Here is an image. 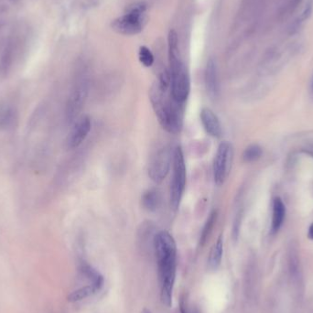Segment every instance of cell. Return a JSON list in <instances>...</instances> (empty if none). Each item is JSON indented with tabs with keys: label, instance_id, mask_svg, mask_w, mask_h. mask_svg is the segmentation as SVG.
Returning <instances> with one entry per match:
<instances>
[{
	"label": "cell",
	"instance_id": "6da1fadb",
	"mask_svg": "<svg viewBox=\"0 0 313 313\" xmlns=\"http://www.w3.org/2000/svg\"><path fill=\"white\" fill-rule=\"evenodd\" d=\"M159 278L161 282V302L166 307L172 304V293L177 269V245L168 231L158 232L153 238Z\"/></svg>",
	"mask_w": 313,
	"mask_h": 313
},
{
	"label": "cell",
	"instance_id": "7a4b0ae2",
	"mask_svg": "<svg viewBox=\"0 0 313 313\" xmlns=\"http://www.w3.org/2000/svg\"><path fill=\"white\" fill-rule=\"evenodd\" d=\"M149 99L156 118L163 129L170 134H178L183 125V105L174 100L170 89H163L156 82L149 91Z\"/></svg>",
	"mask_w": 313,
	"mask_h": 313
},
{
	"label": "cell",
	"instance_id": "3957f363",
	"mask_svg": "<svg viewBox=\"0 0 313 313\" xmlns=\"http://www.w3.org/2000/svg\"><path fill=\"white\" fill-rule=\"evenodd\" d=\"M170 65V95L174 100L181 104H185L191 92V79L186 67L180 56H171Z\"/></svg>",
	"mask_w": 313,
	"mask_h": 313
},
{
	"label": "cell",
	"instance_id": "277c9868",
	"mask_svg": "<svg viewBox=\"0 0 313 313\" xmlns=\"http://www.w3.org/2000/svg\"><path fill=\"white\" fill-rule=\"evenodd\" d=\"M172 180L170 183V207L177 211L186 187V164L183 149L178 146L174 148L172 161Z\"/></svg>",
	"mask_w": 313,
	"mask_h": 313
},
{
	"label": "cell",
	"instance_id": "5b68a950",
	"mask_svg": "<svg viewBox=\"0 0 313 313\" xmlns=\"http://www.w3.org/2000/svg\"><path fill=\"white\" fill-rule=\"evenodd\" d=\"M146 5L137 3L130 6L126 14L116 18L111 27L113 31L123 35H136L140 33L143 30L147 18L145 17Z\"/></svg>",
	"mask_w": 313,
	"mask_h": 313
},
{
	"label": "cell",
	"instance_id": "8992f818",
	"mask_svg": "<svg viewBox=\"0 0 313 313\" xmlns=\"http://www.w3.org/2000/svg\"><path fill=\"white\" fill-rule=\"evenodd\" d=\"M233 160V146L230 142L223 141L218 146L217 151L213 160V180L217 186H221L226 183L231 172Z\"/></svg>",
	"mask_w": 313,
	"mask_h": 313
},
{
	"label": "cell",
	"instance_id": "52a82bcc",
	"mask_svg": "<svg viewBox=\"0 0 313 313\" xmlns=\"http://www.w3.org/2000/svg\"><path fill=\"white\" fill-rule=\"evenodd\" d=\"M173 150L169 146H164L153 155L148 164V177L154 183L160 184L168 176L173 161Z\"/></svg>",
	"mask_w": 313,
	"mask_h": 313
},
{
	"label": "cell",
	"instance_id": "ba28073f",
	"mask_svg": "<svg viewBox=\"0 0 313 313\" xmlns=\"http://www.w3.org/2000/svg\"><path fill=\"white\" fill-rule=\"evenodd\" d=\"M88 96V84L84 82L78 83L70 95L66 106V118L69 122L74 121L82 111Z\"/></svg>",
	"mask_w": 313,
	"mask_h": 313
},
{
	"label": "cell",
	"instance_id": "9c48e42d",
	"mask_svg": "<svg viewBox=\"0 0 313 313\" xmlns=\"http://www.w3.org/2000/svg\"><path fill=\"white\" fill-rule=\"evenodd\" d=\"M91 127V118L89 117H83L80 118L78 121L75 123L67 139L68 148L71 149L78 148L79 146L85 140L88 134L90 133Z\"/></svg>",
	"mask_w": 313,
	"mask_h": 313
},
{
	"label": "cell",
	"instance_id": "30bf717a",
	"mask_svg": "<svg viewBox=\"0 0 313 313\" xmlns=\"http://www.w3.org/2000/svg\"><path fill=\"white\" fill-rule=\"evenodd\" d=\"M200 122L205 131L213 138H220L222 136V125L216 114L212 109L204 107L200 110Z\"/></svg>",
	"mask_w": 313,
	"mask_h": 313
},
{
	"label": "cell",
	"instance_id": "8fae6325",
	"mask_svg": "<svg viewBox=\"0 0 313 313\" xmlns=\"http://www.w3.org/2000/svg\"><path fill=\"white\" fill-rule=\"evenodd\" d=\"M287 266L292 282L297 288H300V286L302 285V271L299 253L294 247H292L288 250Z\"/></svg>",
	"mask_w": 313,
	"mask_h": 313
},
{
	"label": "cell",
	"instance_id": "7c38bea8",
	"mask_svg": "<svg viewBox=\"0 0 313 313\" xmlns=\"http://www.w3.org/2000/svg\"><path fill=\"white\" fill-rule=\"evenodd\" d=\"M205 85L209 96L212 98H217L220 92V85H219L217 65L213 59H210L207 62L205 71Z\"/></svg>",
	"mask_w": 313,
	"mask_h": 313
},
{
	"label": "cell",
	"instance_id": "4fadbf2b",
	"mask_svg": "<svg viewBox=\"0 0 313 313\" xmlns=\"http://www.w3.org/2000/svg\"><path fill=\"white\" fill-rule=\"evenodd\" d=\"M79 270L81 273L91 282L92 285L96 287L97 292H99L104 284V278L98 270H96L94 266L89 265L86 262H81Z\"/></svg>",
	"mask_w": 313,
	"mask_h": 313
},
{
	"label": "cell",
	"instance_id": "5bb4252c",
	"mask_svg": "<svg viewBox=\"0 0 313 313\" xmlns=\"http://www.w3.org/2000/svg\"><path fill=\"white\" fill-rule=\"evenodd\" d=\"M286 217V207L283 200L279 197H276L273 200V211H272V233H277L281 228Z\"/></svg>",
	"mask_w": 313,
	"mask_h": 313
},
{
	"label": "cell",
	"instance_id": "9a60e30c",
	"mask_svg": "<svg viewBox=\"0 0 313 313\" xmlns=\"http://www.w3.org/2000/svg\"><path fill=\"white\" fill-rule=\"evenodd\" d=\"M222 254H223V239L222 235L218 237L213 248L210 251L208 257V266L210 270H216L221 265Z\"/></svg>",
	"mask_w": 313,
	"mask_h": 313
},
{
	"label": "cell",
	"instance_id": "2e32d148",
	"mask_svg": "<svg viewBox=\"0 0 313 313\" xmlns=\"http://www.w3.org/2000/svg\"><path fill=\"white\" fill-rule=\"evenodd\" d=\"M161 205V194L156 189H149L142 195V205L148 212H155Z\"/></svg>",
	"mask_w": 313,
	"mask_h": 313
},
{
	"label": "cell",
	"instance_id": "e0dca14e",
	"mask_svg": "<svg viewBox=\"0 0 313 313\" xmlns=\"http://www.w3.org/2000/svg\"><path fill=\"white\" fill-rule=\"evenodd\" d=\"M218 212L217 210H213L212 213L209 214L208 218L205 222V226L203 227V230L200 233V245L204 247L207 240L209 239L210 235L212 234L213 230V227L215 226V223L217 222Z\"/></svg>",
	"mask_w": 313,
	"mask_h": 313
},
{
	"label": "cell",
	"instance_id": "ac0fdd59",
	"mask_svg": "<svg viewBox=\"0 0 313 313\" xmlns=\"http://www.w3.org/2000/svg\"><path fill=\"white\" fill-rule=\"evenodd\" d=\"M97 289L96 287H94L92 284L85 286V287H80L78 289L74 290V292H72L69 296H68V300L71 302H77L80 300H84L87 299L89 297L94 295L97 293Z\"/></svg>",
	"mask_w": 313,
	"mask_h": 313
},
{
	"label": "cell",
	"instance_id": "d6986e66",
	"mask_svg": "<svg viewBox=\"0 0 313 313\" xmlns=\"http://www.w3.org/2000/svg\"><path fill=\"white\" fill-rule=\"evenodd\" d=\"M262 154H263V149L259 145H257V144L249 145L248 148L243 150V161H245L248 163L255 162V161H258L260 159Z\"/></svg>",
	"mask_w": 313,
	"mask_h": 313
},
{
	"label": "cell",
	"instance_id": "ffe728a7",
	"mask_svg": "<svg viewBox=\"0 0 313 313\" xmlns=\"http://www.w3.org/2000/svg\"><path fill=\"white\" fill-rule=\"evenodd\" d=\"M139 61L145 67H151L154 63V56L151 51L146 47L141 46L139 52Z\"/></svg>",
	"mask_w": 313,
	"mask_h": 313
},
{
	"label": "cell",
	"instance_id": "44dd1931",
	"mask_svg": "<svg viewBox=\"0 0 313 313\" xmlns=\"http://www.w3.org/2000/svg\"><path fill=\"white\" fill-rule=\"evenodd\" d=\"M12 121V111L9 107H0V127H7Z\"/></svg>",
	"mask_w": 313,
	"mask_h": 313
},
{
	"label": "cell",
	"instance_id": "7402d4cb",
	"mask_svg": "<svg viewBox=\"0 0 313 313\" xmlns=\"http://www.w3.org/2000/svg\"><path fill=\"white\" fill-rule=\"evenodd\" d=\"M312 2L311 1H309V3L307 4V6L305 7L304 10H303V12L301 13L300 15V17H299V19L297 20L295 24H294V26L296 27L295 30H297L299 27L303 23V22L306 21L309 17H310V15L312 13Z\"/></svg>",
	"mask_w": 313,
	"mask_h": 313
},
{
	"label": "cell",
	"instance_id": "603a6c76",
	"mask_svg": "<svg viewBox=\"0 0 313 313\" xmlns=\"http://www.w3.org/2000/svg\"><path fill=\"white\" fill-rule=\"evenodd\" d=\"M180 312L188 313L187 308H186V303H185L184 299H182V300H181V302H180Z\"/></svg>",
	"mask_w": 313,
	"mask_h": 313
},
{
	"label": "cell",
	"instance_id": "cb8c5ba5",
	"mask_svg": "<svg viewBox=\"0 0 313 313\" xmlns=\"http://www.w3.org/2000/svg\"><path fill=\"white\" fill-rule=\"evenodd\" d=\"M308 236H309V239L313 240V223L310 225L309 228V232H308Z\"/></svg>",
	"mask_w": 313,
	"mask_h": 313
},
{
	"label": "cell",
	"instance_id": "d4e9b609",
	"mask_svg": "<svg viewBox=\"0 0 313 313\" xmlns=\"http://www.w3.org/2000/svg\"><path fill=\"white\" fill-rule=\"evenodd\" d=\"M141 313H151V311H150V310H149V309H144L143 310H142V311H141Z\"/></svg>",
	"mask_w": 313,
	"mask_h": 313
},
{
	"label": "cell",
	"instance_id": "484cf974",
	"mask_svg": "<svg viewBox=\"0 0 313 313\" xmlns=\"http://www.w3.org/2000/svg\"><path fill=\"white\" fill-rule=\"evenodd\" d=\"M308 150H309V152L313 153V144H311V145L309 146V149H308Z\"/></svg>",
	"mask_w": 313,
	"mask_h": 313
},
{
	"label": "cell",
	"instance_id": "4316f807",
	"mask_svg": "<svg viewBox=\"0 0 313 313\" xmlns=\"http://www.w3.org/2000/svg\"><path fill=\"white\" fill-rule=\"evenodd\" d=\"M192 313H200V312H199V310H198V309H194V310H192Z\"/></svg>",
	"mask_w": 313,
	"mask_h": 313
},
{
	"label": "cell",
	"instance_id": "83f0119b",
	"mask_svg": "<svg viewBox=\"0 0 313 313\" xmlns=\"http://www.w3.org/2000/svg\"><path fill=\"white\" fill-rule=\"evenodd\" d=\"M312 90H313V81H312Z\"/></svg>",
	"mask_w": 313,
	"mask_h": 313
}]
</instances>
